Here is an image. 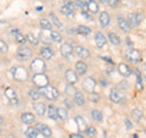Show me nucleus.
<instances>
[{"label":"nucleus","instance_id":"obj_27","mask_svg":"<svg viewBox=\"0 0 146 138\" xmlns=\"http://www.w3.org/2000/svg\"><path fill=\"white\" fill-rule=\"evenodd\" d=\"M88 7H89V12L91 13H98L99 12V6L98 4L94 1V0H88Z\"/></svg>","mask_w":146,"mask_h":138},{"label":"nucleus","instance_id":"obj_13","mask_svg":"<svg viewBox=\"0 0 146 138\" xmlns=\"http://www.w3.org/2000/svg\"><path fill=\"white\" fill-rule=\"evenodd\" d=\"M118 71H119V73L123 77H129L131 75V68L127 64H123V62L118 65Z\"/></svg>","mask_w":146,"mask_h":138},{"label":"nucleus","instance_id":"obj_10","mask_svg":"<svg viewBox=\"0 0 146 138\" xmlns=\"http://www.w3.org/2000/svg\"><path fill=\"white\" fill-rule=\"evenodd\" d=\"M65 77L68 83L71 84H74L78 82V76H77V71H73V70H67L65 72Z\"/></svg>","mask_w":146,"mask_h":138},{"label":"nucleus","instance_id":"obj_47","mask_svg":"<svg viewBox=\"0 0 146 138\" xmlns=\"http://www.w3.org/2000/svg\"><path fill=\"white\" fill-rule=\"evenodd\" d=\"M71 138H84L82 135H78V133H73V135H71Z\"/></svg>","mask_w":146,"mask_h":138},{"label":"nucleus","instance_id":"obj_14","mask_svg":"<svg viewBox=\"0 0 146 138\" xmlns=\"http://www.w3.org/2000/svg\"><path fill=\"white\" fill-rule=\"evenodd\" d=\"M40 55H42L43 59H45V60H50V59H52V56H54V52H52V49H50L49 47H43L40 49Z\"/></svg>","mask_w":146,"mask_h":138},{"label":"nucleus","instance_id":"obj_34","mask_svg":"<svg viewBox=\"0 0 146 138\" xmlns=\"http://www.w3.org/2000/svg\"><path fill=\"white\" fill-rule=\"evenodd\" d=\"M77 32L80 33V34H84V36H89L91 33V29L89 28V27H86V26H79L78 29H77Z\"/></svg>","mask_w":146,"mask_h":138},{"label":"nucleus","instance_id":"obj_50","mask_svg":"<svg viewBox=\"0 0 146 138\" xmlns=\"http://www.w3.org/2000/svg\"><path fill=\"white\" fill-rule=\"evenodd\" d=\"M143 73H144V76H145V78H146V65L143 66Z\"/></svg>","mask_w":146,"mask_h":138},{"label":"nucleus","instance_id":"obj_19","mask_svg":"<svg viewBox=\"0 0 146 138\" xmlns=\"http://www.w3.org/2000/svg\"><path fill=\"white\" fill-rule=\"evenodd\" d=\"M33 108H34V111L38 114L39 116H43L45 111H46V107H45L44 103H34Z\"/></svg>","mask_w":146,"mask_h":138},{"label":"nucleus","instance_id":"obj_33","mask_svg":"<svg viewBox=\"0 0 146 138\" xmlns=\"http://www.w3.org/2000/svg\"><path fill=\"white\" fill-rule=\"evenodd\" d=\"M15 38L17 40V43H20V44H25L27 42V37H25L20 31H18L17 33H15Z\"/></svg>","mask_w":146,"mask_h":138},{"label":"nucleus","instance_id":"obj_23","mask_svg":"<svg viewBox=\"0 0 146 138\" xmlns=\"http://www.w3.org/2000/svg\"><path fill=\"white\" fill-rule=\"evenodd\" d=\"M5 96L9 99V100H11V103H17V95L15 93V90H13L12 88H6L5 89Z\"/></svg>","mask_w":146,"mask_h":138},{"label":"nucleus","instance_id":"obj_44","mask_svg":"<svg viewBox=\"0 0 146 138\" xmlns=\"http://www.w3.org/2000/svg\"><path fill=\"white\" fill-rule=\"evenodd\" d=\"M107 3L111 7H116V6H118V4H119V0H107Z\"/></svg>","mask_w":146,"mask_h":138},{"label":"nucleus","instance_id":"obj_30","mask_svg":"<svg viewBox=\"0 0 146 138\" xmlns=\"http://www.w3.org/2000/svg\"><path fill=\"white\" fill-rule=\"evenodd\" d=\"M76 4L79 6L82 12H89V7H88V3H84L83 0H76Z\"/></svg>","mask_w":146,"mask_h":138},{"label":"nucleus","instance_id":"obj_39","mask_svg":"<svg viewBox=\"0 0 146 138\" xmlns=\"http://www.w3.org/2000/svg\"><path fill=\"white\" fill-rule=\"evenodd\" d=\"M67 117H68V115H67L66 109L58 108V119H61V120H67Z\"/></svg>","mask_w":146,"mask_h":138},{"label":"nucleus","instance_id":"obj_40","mask_svg":"<svg viewBox=\"0 0 146 138\" xmlns=\"http://www.w3.org/2000/svg\"><path fill=\"white\" fill-rule=\"evenodd\" d=\"M27 40H28L31 44H33V45H36V44L39 43V42H38V39H36L32 33H28V34H27Z\"/></svg>","mask_w":146,"mask_h":138},{"label":"nucleus","instance_id":"obj_20","mask_svg":"<svg viewBox=\"0 0 146 138\" xmlns=\"http://www.w3.org/2000/svg\"><path fill=\"white\" fill-rule=\"evenodd\" d=\"M48 115H49V119H51V120H56V119L58 117V108L54 107V105L48 107Z\"/></svg>","mask_w":146,"mask_h":138},{"label":"nucleus","instance_id":"obj_22","mask_svg":"<svg viewBox=\"0 0 146 138\" xmlns=\"http://www.w3.org/2000/svg\"><path fill=\"white\" fill-rule=\"evenodd\" d=\"M118 25H119V27H121V28L124 31V32H129V31H131V26L129 25L128 20H124L123 17H118Z\"/></svg>","mask_w":146,"mask_h":138},{"label":"nucleus","instance_id":"obj_31","mask_svg":"<svg viewBox=\"0 0 146 138\" xmlns=\"http://www.w3.org/2000/svg\"><path fill=\"white\" fill-rule=\"evenodd\" d=\"M36 128H33V127H28L26 131V137L27 138H36Z\"/></svg>","mask_w":146,"mask_h":138},{"label":"nucleus","instance_id":"obj_8","mask_svg":"<svg viewBox=\"0 0 146 138\" xmlns=\"http://www.w3.org/2000/svg\"><path fill=\"white\" fill-rule=\"evenodd\" d=\"M141 20H143V16L140 13H129L128 15V22L131 27H138Z\"/></svg>","mask_w":146,"mask_h":138},{"label":"nucleus","instance_id":"obj_17","mask_svg":"<svg viewBox=\"0 0 146 138\" xmlns=\"http://www.w3.org/2000/svg\"><path fill=\"white\" fill-rule=\"evenodd\" d=\"M76 71H77V73L83 76L86 73V71H88V66H86V64L84 61H78L76 64Z\"/></svg>","mask_w":146,"mask_h":138},{"label":"nucleus","instance_id":"obj_11","mask_svg":"<svg viewBox=\"0 0 146 138\" xmlns=\"http://www.w3.org/2000/svg\"><path fill=\"white\" fill-rule=\"evenodd\" d=\"M35 128L40 133H42L44 137H51V135H52V132H51V130H50V127H48L46 125H43V123H36Z\"/></svg>","mask_w":146,"mask_h":138},{"label":"nucleus","instance_id":"obj_18","mask_svg":"<svg viewBox=\"0 0 146 138\" xmlns=\"http://www.w3.org/2000/svg\"><path fill=\"white\" fill-rule=\"evenodd\" d=\"M110 15L107 12H101L100 13V16H99V22H100V25H101L102 27H106V26H108L110 25Z\"/></svg>","mask_w":146,"mask_h":138},{"label":"nucleus","instance_id":"obj_25","mask_svg":"<svg viewBox=\"0 0 146 138\" xmlns=\"http://www.w3.org/2000/svg\"><path fill=\"white\" fill-rule=\"evenodd\" d=\"M61 12H62L65 16H67L68 18H73V17H74V10H72V9L68 7L67 5H63V6L61 7Z\"/></svg>","mask_w":146,"mask_h":138},{"label":"nucleus","instance_id":"obj_21","mask_svg":"<svg viewBox=\"0 0 146 138\" xmlns=\"http://www.w3.org/2000/svg\"><path fill=\"white\" fill-rule=\"evenodd\" d=\"M34 115L31 114V113H23L21 115V120L23 123H27V125H29V123H33L34 122Z\"/></svg>","mask_w":146,"mask_h":138},{"label":"nucleus","instance_id":"obj_46","mask_svg":"<svg viewBox=\"0 0 146 138\" xmlns=\"http://www.w3.org/2000/svg\"><path fill=\"white\" fill-rule=\"evenodd\" d=\"M124 123H125V126H127V128H128V130H130V128H131V127H133V125H131V122H130L129 120H128V119H125V121H124Z\"/></svg>","mask_w":146,"mask_h":138},{"label":"nucleus","instance_id":"obj_43","mask_svg":"<svg viewBox=\"0 0 146 138\" xmlns=\"http://www.w3.org/2000/svg\"><path fill=\"white\" fill-rule=\"evenodd\" d=\"M89 99L91 100V102H99V100H100V95L91 92V93H89Z\"/></svg>","mask_w":146,"mask_h":138},{"label":"nucleus","instance_id":"obj_4","mask_svg":"<svg viewBox=\"0 0 146 138\" xmlns=\"http://www.w3.org/2000/svg\"><path fill=\"white\" fill-rule=\"evenodd\" d=\"M31 68H32V71L35 73H44L45 68H46V65H45L43 59H34V60L31 62Z\"/></svg>","mask_w":146,"mask_h":138},{"label":"nucleus","instance_id":"obj_26","mask_svg":"<svg viewBox=\"0 0 146 138\" xmlns=\"http://www.w3.org/2000/svg\"><path fill=\"white\" fill-rule=\"evenodd\" d=\"M73 99H74V103L77 105H79V107L84 105V95H83V93H80V92H77L74 96H73Z\"/></svg>","mask_w":146,"mask_h":138},{"label":"nucleus","instance_id":"obj_48","mask_svg":"<svg viewBox=\"0 0 146 138\" xmlns=\"http://www.w3.org/2000/svg\"><path fill=\"white\" fill-rule=\"evenodd\" d=\"M119 86H121V87H123V89H127V88H128V84L125 83L124 81H123V82H119Z\"/></svg>","mask_w":146,"mask_h":138},{"label":"nucleus","instance_id":"obj_24","mask_svg":"<svg viewBox=\"0 0 146 138\" xmlns=\"http://www.w3.org/2000/svg\"><path fill=\"white\" fill-rule=\"evenodd\" d=\"M121 94H119V92H118L117 89H111V92H110V99H111V102L113 103H119L121 102Z\"/></svg>","mask_w":146,"mask_h":138},{"label":"nucleus","instance_id":"obj_29","mask_svg":"<svg viewBox=\"0 0 146 138\" xmlns=\"http://www.w3.org/2000/svg\"><path fill=\"white\" fill-rule=\"evenodd\" d=\"M50 38H51L54 42H56V43H61L62 42L61 34L58 33V32H56V31H51V32H50Z\"/></svg>","mask_w":146,"mask_h":138},{"label":"nucleus","instance_id":"obj_41","mask_svg":"<svg viewBox=\"0 0 146 138\" xmlns=\"http://www.w3.org/2000/svg\"><path fill=\"white\" fill-rule=\"evenodd\" d=\"M85 132H86V135H88L89 137H95V136H96V128L93 127V126L88 127V130H86Z\"/></svg>","mask_w":146,"mask_h":138},{"label":"nucleus","instance_id":"obj_9","mask_svg":"<svg viewBox=\"0 0 146 138\" xmlns=\"http://www.w3.org/2000/svg\"><path fill=\"white\" fill-rule=\"evenodd\" d=\"M60 50H61V54H62L65 58H67V59H72V56H73V47H72L71 44L63 43V44L61 45Z\"/></svg>","mask_w":146,"mask_h":138},{"label":"nucleus","instance_id":"obj_35","mask_svg":"<svg viewBox=\"0 0 146 138\" xmlns=\"http://www.w3.org/2000/svg\"><path fill=\"white\" fill-rule=\"evenodd\" d=\"M49 17H50V20H51V21L54 22V25L56 26V27H58V28H60V27H62L61 21L58 20V18H57V16L55 15V13H52V12H51V13H50V15H49Z\"/></svg>","mask_w":146,"mask_h":138},{"label":"nucleus","instance_id":"obj_5","mask_svg":"<svg viewBox=\"0 0 146 138\" xmlns=\"http://www.w3.org/2000/svg\"><path fill=\"white\" fill-rule=\"evenodd\" d=\"M33 83L36 87L42 88V87H45L49 84V78H48V76H45L44 73H35L33 76Z\"/></svg>","mask_w":146,"mask_h":138},{"label":"nucleus","instance_id":"obj_36","mask_svg":"<svg viewBox=\"0 0 146 138\" xmlns=\"http://www.w3.org/2000/svg\"><path fill=\"white\" fill-rule=\"evenodd\" d=\"M91 117L94 119L95 121H102V114L99 111V110H93L91 111Z\"/></svg>","mask_w":146,"mask_h":138},{"label":"nucleus","instance_id":"obj_6","mask_svg":"<svg viewBox=\"0 0 146 138\" xmlns=\"http://www.w3.org/2000/svg\"><path fill=\"white\" fill-rule=\"evenodd\" d=\"M31 56H32L31 48L22 45V47H20L17 49V58L20 59V60H27V59H29Z\"/></svg>","mask_w":146,"mask_h":138},{"label":"nucleus","instance_id":"obj_51","mask_svg":"<svg viewBox=\"0 0 146 138\" xmlns=\"http://www.w3.org/2000/svg\"><path fill=\"white\" fill-rule=\"evenodd\" d=\"M127 42H128V44H129V47H130V48L133 47V43L130 42V38H127Z\"/></svg>","mask_w":146,"mask_h":138},{"label":"nucleus","instance_id":"obj_52","mask_svg":"<svg viewBox=\"0 0 146 138\" xmlns=\"http://www.w3.org/2000/svg\"><path fill=\"white\" fill-rule=\"evenodd\" d=\"M100 3H107V0H99Z\"/></svg>","mask_w":146,"mask_h":138},{"label":"nucleus","instance_id":"obj_45","mask_svg":"<svg viewBox=\"0 0 146 138\" xmlns=\"http://www.w3.org/2000/svg\"><path fill=\"white\" fill-rule=\"evenodd\" d=\"M66 92H67L68 94H76V93H77V92H76V89L73 88V86H67Z\"/></svg>","mask_w":146,"mask_h":138},{"label":"nucleus","instance_id":"obj_2","mask_svg":"<svg viewBox=\"0 0 146 138\" xmlns=\"http://www.w3.org/2000/svg\"><path fill=\"white\" fill-rule=\"evenodd\" d=\"M11 73H12V76L16 81H26L27 77H28V72H27L26 68L22 67V66L13 67L11 70Z\"/></svg>","mask_w":146,"mask_h":138},{"label":"nucleus","instance_id":"obj_12","mask_svg":"<svg viewBox=\"0 0 146 138\" xmlns=\"http://www.w3.org/2000/svg\"><path fill=\"white\" fill-rule=\"evenodd\" d=\"M106 37H105L101 32H98L96 34H95V43H96V45L99 48H105L106 47Z\"/></svg>","mask_w":146,"mask_h":138},{"label":"nucleus","instance_id":"obj_1","mask_svg":"<svg viewBox=\"0 0 146 138\" xmlns=\"http://www.w3.org/2000/svg\"><path fill=\"white\" fill-rule=\"evenodd\" d=\"M39 92L44 98H46L48 100H55L58 98V90L55 88V87H51V86H45V87H42L39 88Z\"/></svg>","mask_w":146,"mask_h":138},{"label":"nucleus","instance_id":"obj_49","mask_svg":"<svg viewBox=\"0 0 146 138\" xmlns=\"http://www.w3.org/2000/svg\"><path fill=\"white\" fill-rule=\"evenodd\" d=\"M102 59H104L105 61H107V62H110V64H112V65H113V61H112V60H110V58H102Z\"/></svg>","mask_w":146,"mask_h":138},{"label":"nucleus","instance_id":"obj_37","mask_svg":"<svg viewBox=\"0 0 146 138\" xmlns=\"http://www.w3.org/2000/svg\"><path fill=\"white\" fill-rule=\"evenodd\" d=\"M131 115H133V117H135L136 120H141V119H143V111H141V109H138V108L133 109Z\"/></svg>","mask_w":146,"mask_h":138},{"label":"nucleus","instance_id":"obj_38","mask_svg":"<svg viewBox=\"0 0 146 138\" xmlns=\"http://www.w3.org/2000/svg\"><path fill=\"white\" fill-rule=\"evenodd\" d=\"M40 27H42L43 29H46V31H50L52 28V26H51V23L48 21V20H40Z\"/></svg>","mask_w":146,"mask_h":138},{"label":"nucleus","instance_id":"obj_32","mask_svg":"<svg viewBox=\"0 0 146 138\" xmlns=\"http://www.w3.org/2000/svg\"><path fill=\"white\" fill-rule=\"evenodd\" d=\"M40 92L39 90H34V89H31L29 92H28V96L32 99V100H38L39 98H40Z\"/></svg>","mask_w":146,"mask_h":138},{"label":"nucleus","instance_id":"obj_7","mask_svg":"<svg viewBox=\"0 0 146 138\" xmlns=\"http://www.w3.org/2000/svg\"><path fill=\"white\" fill-rule=\"evenodd\" d=\"M95 87H96V81H95L93 77H88V78H85V80H84V82H83V88L86 92H89V93L94 92Z\"/></svg>","mask_w":146,"mask_h":138},{"label":"nucleus","instance_id":"obj_16","mask_svg":"<svg viewBox=\"0 0 146 138\" xmlns=\"http://www.w3.org/2000/svg\"><path fill=\"white\" fill-rule=\"evenodd\" d=\"M76 123H77V126H78V130L79 131L84 132V131L88 130V125H86V121L84 120V117L77 116L76 117Z\"/></svg>","mask_w":146,"mask_h":138},{"label":"nucleus","instance_id":"obj_15","mask_svg":"<svg viewBox=\"0 0 146 138\" xmlns=\"http://www.w3.org/2000/svg\"><path fill=\"white\" fill-rule=\"evenodd\" d=\"M76 53L80 59H88L90 56V53L88 52V49H85L84 47H82V45L76 47Z\"/></svg>","mask_w":146,"mask_h":138},{"label":"nucleus","instance_id":"obj_3","mask_svg":"<svg viewBox=\"0 0 146 138\" xmlns=\"http://www.w3.org/2000/svg\"><path fill=\"white\" fill-rule=\"evenodd\" d=\"M125 56H127V59L131 64H138V62L141 61V54H140V52H139V50H136V49H133V48H129L127 50Z\"/></svg>","mask_w":146,"mask_h":138},{"label":"nucleus","instance_id":"obj_28","mask_svg":"<svg viewBox=\"0 0 146 138\" xmlns=\"http://www.w3.org/2000/svg\"><path fill=\"white\" fill-rule=\"evenodd\" d=\"M108 39L110 42L115 45H119L121 44V40H119V37H118L116 33H113V32H110L108 33Z\"/></svg>","mask_w":146,"mask_h":138},{"label":"nucleus","instance_id":"obj_42","mask_svg":"<svg viewBox=\"0 0 146 138\" xmlns=\"http://www.w3.org/2000/svg\"><path fill=\"white\" fill-rule=\"evenodd\" d=\"M0 50H1V54L7 53V44L4 40H0Z\"/></svg>","mask_w":146,"mask_h":138}]
</instances>
